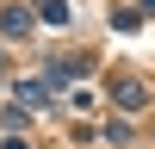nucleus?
I'll return each mask as SVG.
<instances>
[{"label":"nucleus","mask_w":155,"mask_h":149,"mask_svg":"<svg viewBox=\"0 0 155 149\" xmlns=\"http://www.w3.org/2000/svg\"><path fill=\"white\" fill-rule=\"evenodd\" d=\"M0 37H31V6H25V0L0 6Z\"/></svg>","instance_id":"obj_3"},{"label":"nucleus","mask_w":155,"mask_h":149,"mask_svg":"<svg viewBox=\"0 0 155 149\" xmlns=\"http://www.w3.org/2000/svg\"><path fill=\"white\" fill-rule=\"evenodd\" d=\"M106 143H112V149H130V124L112 118V124H106Z\"/></svg>","instance_id":"obj_5"},{"label":"nucleus","mask_w":155,"mask_h":149,"mask_svg":"<svg viewBox=\"0 0 155 149\" xmlns=\"http://www.w3.org/2000/svg\"><path fill=\"white\" fill-rule=\"evenodd\" d=\"M37 12H44L50 25H68V0H37Z\"/></svg>","instance_id":"obj_4"},{"label":"nucleus","mask_w":155,"mask_h":149,"mask_svg":"<svg viewBox=\"0 0 155 149\" xmlns=\"http://www.w3.org/2000/svg\"><path fill=\"white\" fill-rule=\"evenodd\" d=\"M50 93H56L50 81H19V87H12V106L31 112V118H44V112H50Z\"/></svg>","instance_id":"obj_1"},{"label":"nucleus","mask_w":155,"mask_h":149,"mask_svg":"<svg viewBox=\"0 0 155 149\" xmlns=\"http://www.w3.org/2000/svg\"><path fill=\"white\" fill-rule=\"evenodd\" d=\"M106 93H112V106H118V112L149 106V87H143V81H118V74H112V87H106Z\"/></svg>","instance_id":"obj_2"},{"label":"nucleus","mask_w":155,"mask_h":149,"mask_svg":"<svg viewBox=\"0 0 155 149\" xmlns=\"http://www.w3.org/2000/svg\"><path fill=\"white\" fill-rule=\"evenodd\" d=\"M143 19H155V0H143Z\"/></svg>","instance_id":"obj_7"},{"label":"nucleus","mask_w":155,"mask_h":149,"mask_svg":"<svg viewBox=\"0 0 155 149\" xmlns=\"http://www.w3.org/2000/svg\"><path fill=\"white\" fill-rule=\"evenodd\" d=\"M112 25H118V31H137V25H143V6H137V12L118 6V12H112Z\"/></svg>","instance_id":"obj_6"}]
</instances>
